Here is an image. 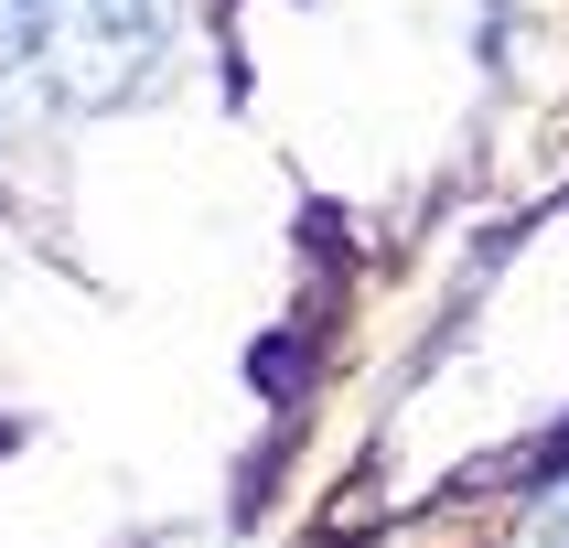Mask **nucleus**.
Here are the masks:
<instances>
[{
    "label": "nucleus",
    "instance_id": "nucleus-1",
    "mask_svg": "<svg viewBox=\"0 0 569 548\" xmlns=\"http://www.w3.org/2000/svg\"><path fill=\"white\" fill-rule=\"evenodd\" d=\"M22 54L64 108H129L172 64V0H43Z\"/></svg>",
    "mask_w": 569,
    "mask_h": 548
},
{
    "label": "nucleus",
    "instance_id": "nucleus-2",
    "mask_svg": "<svg viewBox=\"0 0 569 548\" xmlns=\"http://www.w3.org/2000/svg\"><path fill=\"white\" fill-rule=\"evenodd\" d=\"M32 22H43V0H0V43H11V54L32 43Z\"/></svg>",
    "mask_w": 569,
    "mask_h": 548
}]
</instances>
